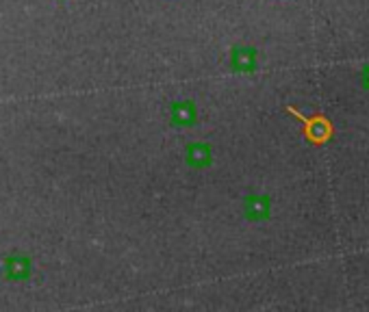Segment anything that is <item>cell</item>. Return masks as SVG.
Masks as SVG:
<instances>
[{
	"label": "cell",
	"instance_id": "cell-1",
	"mask_svg": "<svg viewBox=\"0 0 369 312\" xmlns=\"http://www.w3.org/2000/svg\"><path fill=\"white\" fill-rule=\"evenodd\" d=\"M285 111L302 124V135H304V139L311 145L319 148V145H324V143H328L332 139L335 126H332V122L324 113H315V115H309L306 117V115H302L298 109H295V107H291V104H287Z\"/></svg>",
	"mask_w": 369,
	"mask_h": 312
},
{
	"label": "cell",
	"instance_id": "cell-2",
	"mask_svg": "<svg viewBox=\"0 0 369 312\" xmlns=\"http://www.w3.org/2000/svg\"><path fill=\"white\" fill-rule=\"evenodd\" d=\"M228 67L235 74H254L259 67V50L252 46H235L228 55Z\"/></svg>",
	"mask_w": 369,
	"mask_h": 312
},
{
	"label": "cell",
	"instance_id": "cell-3",
	"mask_svg": "<svg viewBox=\"0 0 369 312\" xmlns=\"http://www.w3.org/2000/svg\"><path fill=\"white\" fill-rule=\"evenodd\" d=\"M3 275L9 282H24L33 275V260L24 254H11L3 260Z\"/></svg>",
	"mask_w": 369,
	"mask_h": 312
},
{
	"label": "cell",
	"instance_id": "cell-4",
	"mask_svg": "<svg viewBox=\"0 0 369 312\" xmlns=\"http://www.w3.org/2000/svg\"><path fill=\"white\" fill-rule=\"evenodd\" d=\"M243 215L250 221H263L272 215V200L265 193H250L243 200Z\"/></svg>",
	"mask_w": 369,
	"mask_h": 312
},
{
	"label": "cell",
	"instance_id": "cell-5",
	"mask_svg": "<svg viewBox=\"0 0 369 312\" xmlns=\"http://www.w3.org/2000/svg\"><path fill=\"white\" fill-rule=\"evenodd\" d=\"M185 159H187L189 167L202 169V167H209L213 163V150L207 141H191L185 148Z\"/></svg>",
	"mask_w": 369,
	"mask_h": 312
},
{
	"label": "cell",
	"instance_id": "cell-6",
	"mask_svg": "<svg viewBox=\"0 0 369 312\" xmlns=\"http://www.w3.org/2000/svg\"><path fill=\"white\" fill-rule=\"evenodd\" d=\"M169 122L171 126H181V128H189L198 122V109L195 104L185 100V102H174L169 107Z\"/></svg>",
	"mask_w": 369,
	"mask_h": 312
},
{
	"label": "cell",
	"instance_id": "cell-7",
	"mask_svg": "<svg viewBox=\"0 0 369 312\" xmlns=\"http://www.w3.org/2000/svg\"><path fill=\"white\" fill-rule=\"evenodd\" d=\"M358 78H361V85L365 87V89H369V63L361 70V74H358Z\"/></svg>",
	"mask_w": 369,
	"mask_h": 312
}]
</instances>
